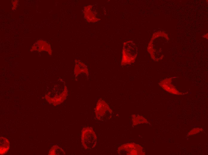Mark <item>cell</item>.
Returning <instances> with one entry per match:
<instances>
[{
  "instance_id": "ba28073f",
  "label": "cell",
  "mask_w": 208,
  "mask_h": 155,
  "mask_svg": "<svg viewBox=\"0 0 208 155\" xmlns=\"http://www.w3.org/2000/svg\"><path fill=\"white\" fill-rule=\"evenodd\" d=\"M204 130L201 128L195 127L192 128L189 131L188 134V136H191L195 135Z\"/></svg>"
},
{
  "instance_id": "277c9868",
  "label": "cell",
  "mask_w": 208,
  "mask_h": 155,
  "mask_svg": "<svg viewBox=\"0 0 208 155\" xmlns=\"http://www.w3.org/2000/svg\"><path fill=\"white\" fill-rule=\"evenodd\" d=\"M54 88L45 95V98L49 103L56 106L60 104L65 99L68 94L67 88L60 87L59 89Z\"/></svg>"
},
{
  "instance_id": "5b68a950",
  "label": "cell",
  "mask_w": 208,
  "mask_h": 155,
  "mask_svg": "<svg viewBox=\"0 0 208 155\" xmlns=\"http://www.w3.org/2000/svg\"><path fill=\"white\" fill-rule=\"evenodd\" d=\"M31 49L32 51H38L42 52L46 51L51 54V48L49 44L46 42L42 40L38 41L36 43L34 44L32 46Z\"/></svg>"
},
{
  "instance_id": "52a82bcc",
  "label": "cell",
  "mask_w": 208,
  "mask_h": 155,
  "mask_svg": "<svg viewBox=\"0 0 208 155\" xmlns=\"http://www.w3.org/2000/svg\"><path fill=\"white\" fill-rule=\"evenodd\" d=\"M49 155H65L63 150L57 145L53 146L50 149L48 153Z\"/></svg>"
},
{
  "instance_id": "7a4b0ae2",
  "label": "cell",
  "mask_w": 208,
  "mask_h": 155,
  "mask_svg": "<svg viewBox=\"0 0 208 155\" xmlns=\"http://www.w3.org/2000/svg\"><path fill=\"white\" fill-rule=\"evenodd\" d=\"M81 140L82 145L85 150H91L95 148L97 143V138L91 127H86L82 129Z\"/></svg>"
},
{
  "instance_id": "9c48e42d",
  "label": "cell",
  "mask_w": 208,
  "mask_h": 155,
  "mask_svg": "<svg viewBox=\"0 0 208 155\" xmlns=\"http://www.w3.org/2000/svg\"><path fill=\"white\" fill-rule=\"evenodd\" d=\"M18 0H14L12 1V9L13 10H14L17 8L18 5Z\"/></svg>"
},
{
  "instance_id": "6da1fadb",
  "label": "cell",
  "mask_w": 208,
  "mask_h": 155,
  "mask_svg": "<svg viewBox=\"0 0 208 155\" xmlns=\"http://www.w3.org/2000/svg\"><path fill=\"white\" fill-rule=\"evenodd\" d=\"M137 54V47L134 41L130 40L124 42L121 65L126 66L134 63Z\"/></svg>"
},
{
  "instance_id": "3957f363",
  "label": "cell",
  "mask_w": 208,
  "mask_h": 155,
  "mask_svg": "<svg viewBox=\"0 0 208 155\" xmlns=\"http://www.w3.org/2000/svg\"><path fill=\"white\" fill-rule=\"evenodd\" d=\"M96 119L101 121H106L111 118L112 111L106 102L102 99H99L95 108Z\"/></svg>"
},
{
  "instance_id": "8992f818",
  "label": "cell",
  "mask_w": 208,
  "mask_h": 155,
  "mask_svg": "<svg viewBox=\"0 0 208 155\" xmlns=\"http://www.w3.org/2000/svg\"><path fill=\"white\" fill-rule=\"evenodd\" d=\"M10 142L7 138L1 137L0 138V154L3 155L6 154L10 148Z\"/></svg>"
}]
</instances>
